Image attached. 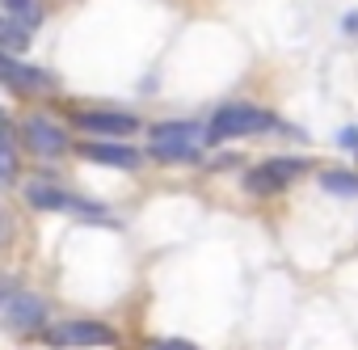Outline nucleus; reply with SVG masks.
Listing matches in <instances>:
<instances>
[{"instance_id": "obj_1", "label": "nucleus", "mask_w": 358, "mask_h": 350, "mask_svg": "<svg viewBox=\"0 0 358 350\" xmlns=\"http://www.w3.org/2000/svg\"><path fill=\"white\" fill-rule=\"evenodd\" d=\"M282 122L270 114V110H257V106H241V102H228L211 114L207 122V144H228V139H245V135H262V131H278Z\"/></svg>"}, {"instance_id": "obj_2", "label": "nucleus", "mask_w": 358, "mask_h": 350, "mask_svg": "<svg viewBox=\"0 0 358 350\" xmlns=\"http://www.w3.org/2000/svg\"><path fill=\"white\" fill-rule=\"evenodd\" d=\"M199 135H203V127H194V122H156L148 131V156L160 164H194L203 156Z\"/></svg>"}, {"instance_id": "obj_3", "label": "nucleus", "mask_w": 358, "mask_h": 350, "mask_svg": "<svg viewBox=\"0 0 358 350\" xmlns=\"http://www.w3.org/2000/svg\"><path fill=\"white\" fill-rule=\"evenodd\" d=\"M299 173H308V160L299 156H274V160H262L245 173V190L257 195V199H270V195H282Z\"/></svg>"}, {"instance_id": "obj_4", "label": "nucleus", "mask_w": 358, "mask_h": 350, "mask_svg": "<svg viewBox=\"0 0 358 350\" xmlns=\"http://www.w3.org/2000/svg\"><path fill=\"white\" fill-rule=\"evenodd\" d=\"M26 203L34 211H76V216H89V220H106L110 224L106 207H97V203H89V199H80V195H72V190H64L55 182H43V178L26 182Z\"/></svg>"}, {"instance_id": "obj_5", "label": "nucleus", "mask_w": 358, "mask_h": 350, "mask_svg": "<svg viewBox=\"0 0 358 350\" xmlns=\"http://www.w3.org/2000/svg\"><path fill=\"white\" fill-rule=\"evenodd\" d=\"M72 127L97 135V139H122V135H135L139 131V118L135 114H122V110H76L72 114Z\"/></svg>"}, {"instance_id": "obj_6", "label": "nucleus", "mask_w": 358, "mask_h": 350, "mask_svg": "<svg viewBox=\"0 0 358 350\" xmlns=\"http://www.w3.org/2000/svg\"><path fill=\"white\" fill-rule=\"evenodd\" d=\"M0 85L13 89V93H22V97H30V93H47V89H55V76H51L47 68L26 64V59L0 55Z\"/></svg>"}, {"instance_id": "obj_7", "label": "nucleus", "mask_w": 358, "mask_h": 350, "mask_svg": "<svg viewBox=\"0 0 358 350\" xmlns=\"http://www.w3.org/2000/svg\"><path fill=\"white\" fill-rule=\"evenodd\" d=\"M47 342L51 346H114L118 333L106 321H68V325H55Z\"/></svg>"}, {"instance_id": "obj_8", "label": "nucleus", "mask_w": 358, "mask_h": 350, "mask_svg": "<svg viewBox=\"0 0 358 350\" xmlns=\"http://www.w3.org/2000/svg\"><path fill=\"white\" fill-rule=\"evenodd\" d=\"M22 139H26V148H30L34 156H64V152H68V131L55 127V122L43 118V114H30V118L22 122Z\"/></svg>"}, {"instance_id": "obj_9", "label": "nucleus", "mask_w": 358, "mask_h": 350, "mask_svg": "<svg viewBox=\"0 0 358 350\" xmlns=\"http://www.w3.org/2000/svg\"><path fill=\"white\" fill-rule=\"evenodd\" d=\"M5 321H9L17 333H34V329L47 325V304H43L38 295H30V291H17V295H9V304H5Z\"/></svg>"}, {"instance_id": "obj_10", "label": "nucleus", "mask_w": 358, "mask_h": 350, "mask_svg": "<svg viewBox=\"0 0 358 350\" xmlns=\"http://www.w3.org/2000/svg\"><path fill=\"white\" fill-rule=\"evenodd\" d=\"M80 156L89 164H106V169H135L139 164V152L127 144H114V139H85Z\"/></svg>"}, {"instance_id": "obj_11", "label": "nucleus", "mask_w": 358, "mask_h": 350, "mask_svg": "<svg viewBox=\"0 0 358 350\" xmlns=\"http://www.w3.org/2000/svg\"><path fill=\"white\" fill-rule=\"evenodd\" d=\"M0 13L13 18V22H22L30 34H34L38 22H43V5H38V0H0Z\"/></svg>"}, {"instance_id": "obj_12", "label": "nucleus", "mask_w": 358, "mask_h": 350, "mask_svg": "<svg viewBox=\"0 0 358 350\" xmlns=\"http://www.w3.org/2000/svg\"><path fill=\"white\" fill-rule=\"evenodd\" d=\"M320 186H324L329 195H337V199H358V173H350V169H329V173H320Z\"/></svg>"}, {"instance_id": "obj_13", "label": "nucleus", "mask_w": 358, "mask_h": 350, "mask_svg": "<svg viewBox=\"0 0 358 350\" xmlns=\"http://www.w3.org/2000/svg\"><path fill=\"white\" fill-rule=\"evenodd\" d=\"M26 43H30V30H26L22 22H13V18L0 13V55H13V51H22Z\"/></svg>"}, {"instance_id": "obj_14", "label": "nucleus", "mask_w": 358, "mask_h": 350, "mask_svg": "<svg viewBox=\"0 0 358 350\" xmlns=\"http://www.w3.org/2000/svg\"><path fill=\"white\" fill-rule=\"evenodd\" d=\"M17 178V152L9 148V139L0 135V182H13Z\"/></svg>"}, {"instance_id": "obj_15", "label": "nucleus", "mask_w": 358, "mask_h": 350, "mask_svg": "<svg viewBox=\"0 0 358 350\" xmlns=\"http://www.w3.org/2000/svg\"><path fill=\"white\" fill-rule=\"evenodd\" d=\"M337 144L350 148V152H358V127H341V131H337Z\"/></svg>"}, {"instance_id": "obj_16", "label": "nucleus", "mask_w": 358, "mask_h": 350, "mask_svg": "<svg viewBox=\"0 0 358 350\" xmlns=\"http://www.w3.org/2000/svg\"><path fill=\"white\" fill-rule=\"evenodd\" d=\"M341 34H345V38H358V9H350V13L341 18Z\"/></svg>"}, {"instance_id": "obj_17", "label": "nucleus", "mask_w": 358, "mask_h": 350, "mask_svg": "<svg viewBox=\"0 0 358 350\" xmlns=\"http://www.w3.org/2000/svg\"><path fill=\"white\" fill-rule=\"evenodd\" d=\"M160 346H164V350H194L190 342H173V337H169V342H160Z\"/></svg>"}, {"instance_id": "obj_18", "label": "nucleus", "mask_w": 358, "mask_h": 350, "mask_svg": "<svg viewBox=\"0 0 358 350\" xmlns=\"http://www.w3.org/2000/svg\"><path fill=\"white\" fill-rule=\"evenodd\" d=\"M0 135L9 139V114H5V110H0Z\"/></svg>"}, {"instance_id": "obj_19", "label": "nucleus", "mask_w": 358, "mask_h": 350, "mask_svg": "<svg viewBox=\"0 0 358 350\" xmlns=\"http://www.w3.org/2000/svg\"><path fill=\"white\" fill-rule=\"evenodd\" d=\"M148 350H164V346H160V342H152V346H148Z\"/></svg>"}]
</instances>
